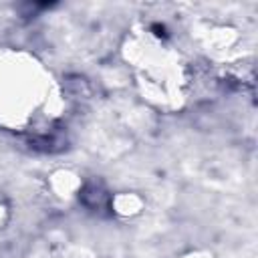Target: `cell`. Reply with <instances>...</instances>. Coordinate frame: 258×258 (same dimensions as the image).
Returning a JSON list of instances; mask_svg holds the SVG:
<instances>
[{
	"mask_svg": "<svg viewBox=\"0 0 258 258\" xmlns=\"http://www.w3.org/2000/svg\"><path fill=\"white\" fill-rule=\"evenodd\" d=\"M153 30H155L157 36H165V34H167V32H165V26H159V24H153Z\"/></svg>",
	"mask_w": 258,
	"mask_h": 258,
	"instance_id": "cell-2",
	"label": "cell"
},
{
	"mask_svg": "<svg viewBox=\"0 0 258 258\" xmlns=\"http://www.w3.org/2000/svg\"><path fill=\"white\" fill-rule=\"evenodd\" d=\"M81 200H83V204H85L87 208H91L93 212H103V210L109 208V194H107L101 185H97V183H89V185L83 189Z\"/></svg>",
	"mask_w": 258,
	"mask_h": 258,
	"instance_id": "cell-1",
	"label": "cell"
}]
</instances>
